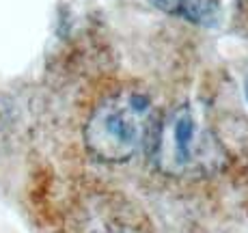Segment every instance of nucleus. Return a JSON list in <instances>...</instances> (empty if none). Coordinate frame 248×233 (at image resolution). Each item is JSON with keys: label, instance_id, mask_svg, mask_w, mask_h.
I'll return each instance as SVG.
<instances>
[{"label": "nucleus", "instance_id": "f257e3e1", "mask_svg": "<svg viewBox=\"0 0 248 233\" xmlns=\"http://www.w3.org/2000/svg\"><path fill=\"white\" fill-rule=\"evenodd\" d=\"M160 112L149 93L125 84L106 93L84 123L82 139L91 158L102 164H125L147 151Z\"/></svg>", "mask_w": 248, "mask_h": 233}, {"label": "nucleus", "instance_id": "f03ea898", "mask_svg": "<svg viewBox=\"0 0 248 233\" xmlns=\"http://www.w3.org/2000/svg\"><path fill=\"white\" fill-rule=\"evenodd\" d=\"M147 155L162 175L173 179H201L227 164L225 147L190 104L160 115Z\"/></svg>", "mask_w": 248, "mask_h": 233}, {"label": "nucleus", "instance_id": "7ed1b4c3", "mask_svg": "<svg viewBox=\"0 0 248 233\" xmlns=\"http://www.w3.org/2000/svg\"><path fill=\"white\" fill-rule=\"evenodd\" d=\"M149 2L160 11L194 26L214 28L222 22V4L218 0H149Z\"/></svg>", "mask_w": 248, "mask_h": 233}, {"label": "nucleus", "instance_id": "20e7f679", "mask_svg": "<svg viewBox=\"0 0 248 233\" xmlns=\"http://www.w3.org/2000/svg\"><path fill=\"white\" fill-rule=\"evenodd\" d=\"M233 24L237 32L248 39V0H237L233 7Z\"/></svg>", "mask_w": 248, "mask_h": 233}, {"label": "nucleus", "instance_id": "39448f33", "mask_svg": "<svg viewBox=\"0 0 248 233\" xmlns=\"http://www.w3.org/2000/svg\"><path fill=\"white\" fill-rule=\"evenodd\" d=\"M244 95H246V102H248V78H246V82H244Z\"/></svg>", "mask_w": 248, "mask_h": 233}]
</instances>
